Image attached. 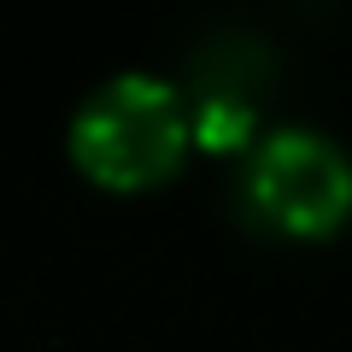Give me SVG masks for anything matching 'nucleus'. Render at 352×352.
<instances>
[{
	"instance_id": "nucleus-1",
	"label": "nucleus",
	"mask_w": 352,
	"mask_h": 352,
	"mask_svg": "<svg viewBox=\"0 0 352 352\" xmlns=\"http://www.w3.org/2000/svg\"><path fill=\"white\" fill-rule=\"evenodd\" d=\"M188 147V112L170 82L147 71H124L100 82L76 106L71 124V153L94 182L106 188H141L164 176Z\"/></svg>"
},
{
	"instance_id": "nucleus-2",
	"label": "nucleus",
	"mask_w": 352,
	"mask_h": 352,
	"mask_svg": "<svg viewBox=\"0 0 352 352\" xmlns=\"http://www.w3.org/2000/svg\"><path fill=\"white\" fill-rule=\"evenodd\" d=\"M247 194L270 223L323 235L352 212V159L317 129H276L247 159Z\"/></svg>"
}]
</instances>
